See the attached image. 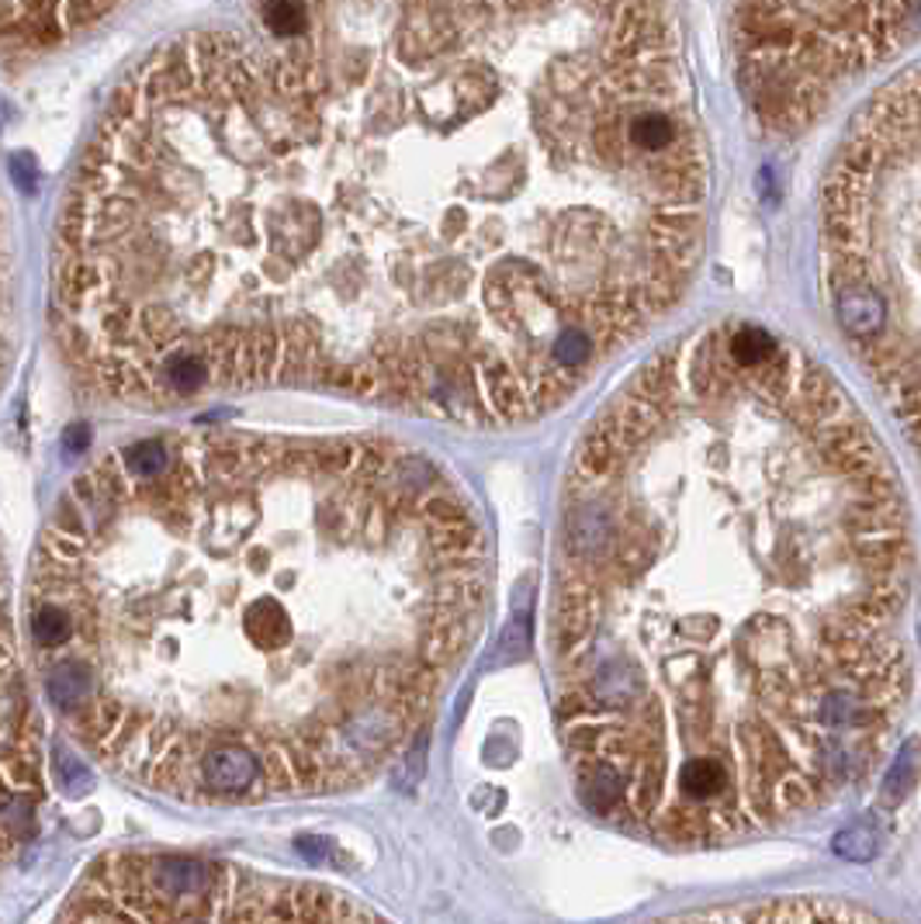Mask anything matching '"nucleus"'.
<instances>
[{"mask_svg": "<svg viewBox=\"0 0 921 924\" xmlns=\"http://www.w3.org/2000/svg\"><path fill=\"white\" fill-rule=\"evenodd\" d=\"M914 547L852 395L766 326L658 351L571 450L551 575L579 800L717 845L867 783L904 700Z\"/></svg>", "mask_w": 921, "mask_h": 924, "instance_id": "obj_2", "label": "nucleus"}, {"mask_svg": "<svg viewBox=\"0 0 921 924\" xmlns=\"http://www.w3.org/2000/svg\"><path fill=\"white\" fill-rule=\"evenodd\" d=\"M122 4L125 0H4V39L11 49H49Z\"/></svg>", "mask_w": 921, "mask_h": 924, "instance_id": "obj_6", "label": "nucleus"}, {"mask_svg": "<svg viewBox=\"0 0 921 924\" xmlns=\"http://www.w3.org/2000/svg\"><path fill=\"white\" fill-rule=\"evenodd\" d=\"M4 783H8V806L14 803L18 790L24 803L39 793V741L32 728V707H28V689L21 686L14 641L8 633V682H4Z\"/></svg>", "mask_w": 921, "mask_h": 924, "instance_id": "obj_7", "label": "nucleus"}, {"mask_svg": "<svg viewBox=\"0 0 921 924\" xmlns=\"http://www.w3.org/2000/svg\"><path fill=\"white\" fill-rule=\"evenodd\" d=\"M60 924H392L364 901L320 880L246 865L119 849L80 876Z\"/></svg>", "mask_w": 921, "mask_h": 924, "instance_id": "obj_5", "label": "nucleus"}, {"mask_svg": "<svg viewBox=\"0 0 921 924\" xmlns=\"http://www.w3.org/2000/svg\"><path fill=\"white\" fill-rule=\"evenodd\" d=\"M55 924H60V921H55Z\"/></svg>", "mask_w": 921, "mask_h": 924, "instance_id": "obj_9", "label": "nucleus"}, {"mask_svg": "<svg viewBox=\"0 0 921 924\" xmlns=\"http://www.w3.org/2000/svg\"><path fill=\"white\" fill-rule=\"evenodd\" d=\"M710 150L669 0H246L160 42L52 250L77 374L506 429L686 298Z\"/></svg>", "mask_w": 921, "mask_h": 924, "instance_id": "obj_1", "label": "nucleus"}, {"mask_svg": "<svg viewBox=\"0 0 921 924\" xmlns=\"http://www.w3.org/2000/svg\"><path fill=\"white\" fill-rule=\"evenodd\" d=\"M918 775H921V744L911 738L901 752H898V759H894V769H890V775H887V786H883V803H901L908 793H911V786L918 783Z\"/></svg>", "mask_w": 921, "mask_h": 924, "instance_id": "obj_8", "label": "nucleus"}, {"mask_svg": "<svg viewBox=\"0 0 921 924\" xmlns=\"http://www.w3.org/2000/svg\"><path fill=\"white\" fill-rule=\"evenodd\" d=\"M824 295L921 465V60L862 108L821 187Z\"/></svg>", "mask_w": 921, "mask_h": 924, "instance_id": "obj_4", "label": "nucleus"}, {"mask_svg": "<svg viewBox=\"0 0 921 924\" xmlns=\"http://www.w3.org/2000/svg\"><path fill=\"white\" fill-rule=\"evenodd\" d=\"M488 610V547L426 450L174 429L83 468L24 589L45 703L111 775L191 806L371 786Z\"/></svg>", "mask_w": 921, "mask_h": 924, "instance_id": "obj_3", "label": "nucleus"}]
</instances>
